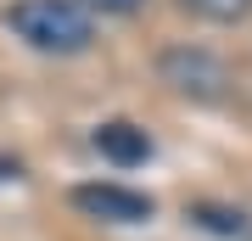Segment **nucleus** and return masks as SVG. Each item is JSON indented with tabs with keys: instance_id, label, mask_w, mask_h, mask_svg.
Returning <instances> with one entry per match:
<instances>
[{
	"instance_id": "obj_1",
	"label": "nucleus",
	"mask_w": 252,
	"mask_h": 241,
	"mask_svg": "<svg viewBox=\"0 0 252 241\" xmlns=\"http://www.w3.org/2000/svg\"><path fill=\"white\" fill-rule=\"evenodd\" d=\"M6 23L34 51H51V56H79L95 39V23H90V11L79 0H17L6 11Z\"/></svg>"
},
{
	"instance_id": "obj_2",
	"label": "nucleus",
	"mask_w": 252,
	"mask_h": 241,
	"mask_svg": "<svg viewBox=\"0 0 252 241\" xmlns=\"http://www.w3.org/2000/svg\"><path fill=\"white\" fill-rule=\"evenodd\" d=\"M73 207L90 219H107V224H146L152 219V197L146 191H129V185H73Z\"/></svg>"
},
{
	"instance_id": "obj_3",
	"label": "nucleus",
	"mask_w": 252,
	"mask_h": 241,
	"mask_svg": "<svg viewBox=\"0 0 252 241\" xmlns=\"http://www.w3.org/2000/svg\"><path fill=\"white\" fill-rule=\"evenodd\" d=\"M95 152L107 163H118V169H135V163L152 157V135L140 124H129V118H112V124L95 129Z\"/></svg>"
},
{
	"instance_id": "obj_4",
	"label": "nucleus",
	"mask_w": 252,
	"mask_h": 241,
	"mask_svg": "<svg viewBox=\"0 0 252 241\" xmlns=\"http://www.w3.org/2000/svg\"><path fill=\"white\" fill-rule=\"evenodd\" d=\"M190 219L207 224V230H219V236H247V230H252L247 213H235V207H213V202H196V207H190Z\"/></svg>"
},
{
	"instance_id": "obj_5",
	"label": "nucleus",
	"mask_w": 252,
	"mask_h": 241,
	"mask_svg": "<svg viewBox=\"0 0 252 241\" xmlns=\"http://www.w3.org/2000/svg\"><path fill=\"white\" fill-rule=\"evenodd\" d=\"M180 6L196 11V17H207V23H241L252 11V0H180Z\"/></svg>"
},
{
	"instance_id": "obj_6",
	"label": "nucleus",
	"mask_w": 252,
	"mask_h": 241,
	"mask_svg": "<svg viewBox=\"0 0 252 241\" xmlns=\"http://www.w3.org/2000/svg\"><path fill=\"white\" fill-rule=\"evenodd\" d=\"M79 6L84 11H90V6L95 11H135V6H146V0H79Z\"/></svg>"
},
{
	"instance_id": "obj_7",
	"label": "nucleus",
	"mask_w": 252,
	"mask_h": 241,
	"mask_svg": "<svg viewBox=\"0 0 252 241\" xmlns=\"http://www.w3.org/2000/svg\"><path fill=\"white\" fill-rule=\"evenodd\" d=\"M17 174H23V163H17V157H0V179H17Z\"/></svg>"
}]
</instances>
